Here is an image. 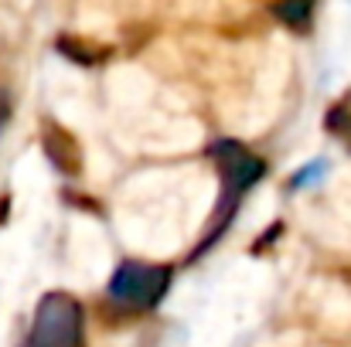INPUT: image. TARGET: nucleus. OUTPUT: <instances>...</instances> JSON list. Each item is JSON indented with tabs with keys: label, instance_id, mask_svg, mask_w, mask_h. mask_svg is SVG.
<instances>
[{
	"label": "nucleus",
	"instance_id": "obj_8",
	"mask_svg": "<svg viewBox=\"0 0 351 347\" xmlns=\"http://www.w3.org/2000/svg\"><path fill=\"white\" fill-rule=\"evenodd\" d=\"M10 113V110H7V103H3V99H0V119H3V116Z\"/></svg>",
	"mask_w": 351,
	"mask_h": 347
},
{
	"label": "nucleus",
	"instance_id": "obj_7",
	"mask_svg": "<svg viewBox=\"0 0 351 347\" xmlns=\"http://www.w3.org/2000/svg\"><path fill=\"white\" fill-rule=\"evenodd\" d=\"M273 14H276L280 21H287L290 27L304 31V27L311 24V14H314V7H311V3H280V7H273Z\"/></svg>",
	"mask_w": 351,
	"mask_h": 347
},
{
	"label": "nucleus",
	"instance_id": "obj_1",
	"mask_svg": "<svg viewBox=\"0 0 351 347\" xmlns=\"http://www.w3.org/2000/svg\"><path fill=\"white\" fill-rule=\"evenodd\" d=\"M24 347H86V313L72 293H48L27 331Z\"/></svg>",
	"mask_w": 351,
	"mask_h": 347
},
{
	"label": "nucleus",
	"instance_id": "obj_3",
	"mask_svg": "<svg viewBox=\"0 0 351 347\" xmlns=\"http://www.w3.org/2000/svg\"><path fill=\"white\" fill-rule=\"evenodd\" d=\"M212 157L219 160V170H222V191H229V208L235 211L239 198L245 194V188H252L256 181H263L266 174V164L249 153L242 143L235 140H219L212 143Z\"/></svg>",
	"mask_w": 351,
	"mask_h": 347
},
{
	"label": "nucleus",
	"instance_id": "obj_4",
	"mask_svg": "<svg viewBox=\"0 0 351 347\" xmlns=\"http://www.w3.org/2000/svg\"><path fill=\"white\" fill-rule=\"evenodd\" d=\"M41 133H45L41 143H45L48 160H51L58 170H65V174H79V167H82V150H79L75 136H72L69 129H62L55 119H45Z\"/></svg>",
	"mask_w": 351,
	"mask_h": 347
},
{
	"label": "nucleus",
	"instance_id": "obj_5",
	"mask_svg": "<svg viewBox=\"0 0 351 347\" xmlns=\"http://www.w3.org/2000/svg\"><path fill=\"white\" fill-rule=\"evenodd\" d=\"M324 126L345 143L351 150V103L345 99V103H335L331 110H328V116H324Z\"/></svg>",
	"mask_w": 351,
	"mask_h": 347
},
{
	"label": "nucleus",
	"instance_id": "obj_2",
	"mask_svg": "<svg viewBox=\"0 0 351 347\" xmlns=\"http://www.w3.org/2000/svg\"><path fill=\"white\" fill-rule=\"evenodd\" d=\"M171 286V266H160V262H140V259H126L119 262L106 293L110 300L123 307V310H133V313H143V310H154L164 293Z\"/></svg>",
	"mask_w": 351,
	"mask_h": 347
},
{
	"label": "nucleus",
	"instance_id": "obj_6",
	"mask_svg": "<svg viewBox=\"0 0 351 347\" xmlns=\"http://www.w3.org/2000/svg\"><path fill=\"white\" fill-rule=\"evenodd\" d=\"M58 51L75 58V62H82V65H93V62L103 58L96 44H86V41H75V38H58Z\"/></svg>",
	"mask_w": 351,
	"mask_h": 347
}]
</instances>
